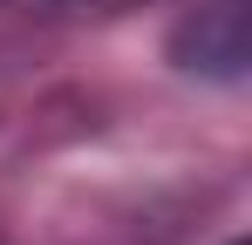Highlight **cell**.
Returning <instances> with one entry per match:
<instances>
[{"label":"cell","instance_id":"cell-1","mask_svg":"<svg viewBox=\"0 0 252 245\" xmlns=\"http://www.w3.org/2000/svg\"><path fill=\"white\" fill-rule=\"evenodd\" d=\"M232 245H246V239H232Z\"/></svg>","mask_w":252,"mask_h":245}]
</instances>
